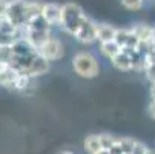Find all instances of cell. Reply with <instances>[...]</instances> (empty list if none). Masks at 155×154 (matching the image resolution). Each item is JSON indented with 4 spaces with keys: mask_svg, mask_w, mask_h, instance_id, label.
I'll use <instances>...</instances> for the list:
<instances>
[{
    "mask_svg": "<svg viewBox=\"0 0 155 154\" xmlns=\"http://www.w3.org/2000/svg\"><path fill=\"white\" fill-rule=\"evenodd\" d=\"M74 71L84 79H92L98 74V63L97 59L89 53H78L72 59Z\"/></svg>",
    "mask_w": 155,
    "mask_h": 154,
    "instance_id": "1",
    "label": "cell"
},
{
    "mask_svg": "<svg viewBox=\"0 0 155 154\" xmlns=\"http://www.w3.org/2000/svg\"><path fill=\"white\" fill-rule=\"evenodd\" d=\"M86 17L83 15V11L80 9V6L69 3L63 6V14H61V25L68 29L69 33L75 34L78 31V28L84 23Z\"/></svg>",
    "mask_w": 155,
    "mask_h": 154,
    "instance_id": "2",
    "label": "cell"
},
{
    "mask_svg": "<svg viewBox=\"0 0 155 154\" xmlns=\"http://www.w3.org/2000/svg\"><path fill=\"white\" fill-rule=\"evenodd\" d=\"M18 40H21L18 37V28L11 25L6 19L0 20V46H12Z\"/></svg>",
    "mask_w": 155,
    "mask_h": 154,
    "instance_id": "3",
    "label": "cell"
},
{
    "mask_svg": "<svg viewBox=\"0 0 155 154\" xmlns=\"http://www.w3.org/2000/svg\"><path fill=\"white\" fill-rule=\"evenodd\" d=\"M37 53L40 54V57H43L45 60H57L63 56V46L57 39H48L43 45L37 50Z\"/></svg>",
    "mask_w": 155,
    "mask_h": 154,
    "instance_id": "4",
    "label": "cell"
},
{
    "mask_svg": "<svg viewBox=\"0 0 155 154\" xmlns=\"http://www.w3.org/2000/svg\"><path fill=\"white\" fill-rule=\"evenodd\" d=\"M21 73L15 70L11 63L8 62H0V86L11 88L14 90V85Z\"/></svg>",
    "mask_w": 155,
    "mask_h": 154,
    "instance_id": "5",
    "label": "cell"
},
{
    "mask_svg": "<svg viewBox=\"0 0 155 154\" xmlns=\"http://www.w3.org/2000/svg\"><path fill=\"white\" fill-rule=\"evenodd\" d=\"M61 14H63V8L55 5V3L43 5V8H41V17L45 19V22L48 25L61 23Z\"/></svg>",
    "mask_w": 155,
    "mask_h": 154,
    "instance_id": "6",
    "label": "cell"
},
{
    "mask_svg": "<svg viewBox=\"0 0 155 154\" xmlns=\"http://www.w3.org/2000/svg\"><path fill=\"white\" fill-rule=\"evenodd\" d=\"M74 36L81 42H92V40L97 39V25L91 23V22L86 19L84 23L78 28V31Z\"/></svg>",
    "mask_w": 155,
    "mask_h": 154,
    "instance_id": "7",
    "label": "cell"
},
{
    "mask_svg": "<svg viewBox=\"0 0 155 154\" xmlns=\"http://www.w3.org/2000/svg\"><path fill=\"white\" fill-rule=\"evenodd\" d=\"M84 149L89 152V154H98L103 148V143H101V137L100 136H87L86 140H84Z\"/></svg>",
    "mask_w": 155,
    "mask_h": 154,
    "instance_id": "8",
    "label": "cell"
},
{
    "mask_svg": "<svg viewBox=\"0 0 155 154\" xmlns=\"http://www.w3.org/2000/svg\"><path fill=\"white\" fill-rule=\"evenodd\" d=\"M97 39H100L103 43L114 42L115 40V29H112L107 25H97Z\"/></svg>",
    "mask_w": 155,
    "mask_h": 154,
    "instance_id": "9",
    "label": "cell"
},
{
    "mask_svg": "<svg viewBox=\"0 0 155 154\" xmlns=\"http://www.w3.org/2000/svg\"><path fill=\"white\" fill-rule=\"evenodd\" d=\"M8 8H9V2H8V0H0V20L6 19Z\"/></svg>",
    "mask_w": 155,
    "mask_h": 154,
    "instance_id": "10",
    "label": "cell"
},
{
    "mask_svg": "<svg viewBox=\"0 0 155 154\" xmlns=\"http://www.w3.org/2000/svg\"><path fill=\"white\" fill-rule=\"evenodd\" d=\"M98 154H114V152H112V149H101Z\"/></svg>",
    "mask_w": 155,
    "mask_h": 154,
    "instance_id": "11",
    "label": "cell"
},
{
    "mask_svg": "<svg viewBox=\"0 0 155 154\" xmlns=\"http://www.w3.org/2000/svg\"><path fill=\"white\" fill-rule=\"evenodd\" d=\"M60 154H74L72 151H69V149H64V151H61Z\"/></svg>",
    "mask_w": 155,
    "mask_h": 154,
    "instance_id": "12",
    "label": "cell"
},
{
    "mask_svg": "<svg viewBox=\"0 0 155 154\" xmlns=\"http://www.w3.org/2000/svg\"><path fill=\"white\" fill-rule=\"evenodd\" d=\"M149 154H152V152H149Z\"/></svg>",
    "mask_w": 155,
    "mask_h": 154,
    "instance_id": "13",
    "label": "cell"
}]
</instances>
